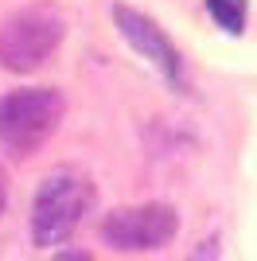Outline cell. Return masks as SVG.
<instances>
[{"mask_svg": "<svg viewBox=\"0 0 257 261\" xmlns=\"http://www.w3.org/2000/svg\"><path fill=\"white\" fill-rule=\"evenodd\" d=\"M63 94L51 86H23L0 98V148L8 156H32L55 137L63 121Z\"/></svg>", "mask_w": 257, "mask_h": 261, "instance_id": "1", "label": "cell"}, {"mask_svg": "<svg viewBox=\"0 0 257 261\" xmlns=\"http://www.w3.org/2000/svg\"><path fill=\"white\" fill-rule=\"evenodd\" d=\"M94 187L74 168H55L39 184L32 199V242L35 246H63L78 230L82 215L90 211Z\"/></svg>", "mask_w": 257, "mask_h": 261, "instance_id": "2", "label": "cell"}, {"mask_svg": "<svg viewBox=\"0 0 257 261\" xmlns=\"http://www.w3.org/2000/svg\"><path fill=\"white\" fill-rule=\"evenodd\" d=\"M63 35H66V20L51 4H28V8L12 12L0 23V66L28 74L59 51Z\"/></svg>", "mask_w": 257, "mask_h": 261, "instance_id": "3", "label": "cell"}, {"mask_svg": "<svg viewBox=\"0 0 257 261\" xmlns=\"http://www.w3.org/2000/svg\"><path fill=\"white\" fill-rule=\"evenodd\" d=\"M179 215L168 203H140V207H117L101 222V238L109 250H160L164 242L175 238Z\"/></svg>", "mask_w": 257, "mask_h": 261, "instance_id": "4", "label": "cell"}, {"mask_svg": "<svg viewBox=\"0 0 257 261\" xmlns=\"http://www.w3.org/2000/svg\"><path fill=\"white\" fill-rule=\"evenodd\" d=\"M113 23H117L121 39H125L156 74H164L168 82L179 78V51H175V43L164 35V28L152 20V16L128 8V4H113Z\"/></svg>", "mask_w": 257, "mask_h": 261, "instance_id": "5", "label": "cell"}, {"mask_svg": "<svg viewBox=\"0 0 257 261\" xmlns=\"http://www.w3.org/2000/svg\"><path fill=\"white\" fill-rule=\"evenodd\" d=\"M207 12L211 20L230 35H242L246 32V0H207Z\"/></svg>", "mask_w": 257, "mask_h": 261, "instance_id": "6", "label": "cell"}, {"mask_svg": "<svg viewBox=\"0 0 257 261\" xmlns=\"http://www.w3.org/2000/svg\"><path fill=\"white\" fill-rule=\"evenodd\" d=\"M51 261H94V257H90L86 250H63V253H55Z\"/></svg>", "mask_w": 257, "mask_h": 261, "instance_id": "7", "label": "cell"}, {"mask_svg": "<svg viewBox=\"0 0 257 261\" xmlns=\"http://www.w3.org/2000/svg\"><path fill=\"white\" fill-rule=\"evenodd\" d=\"M4 203H8V175L0 168V211H4Z\"/></svg>", "mask_w": 257, "mask_h": 261, "instance_id": "8", "label": "cell"}]
</instances>
